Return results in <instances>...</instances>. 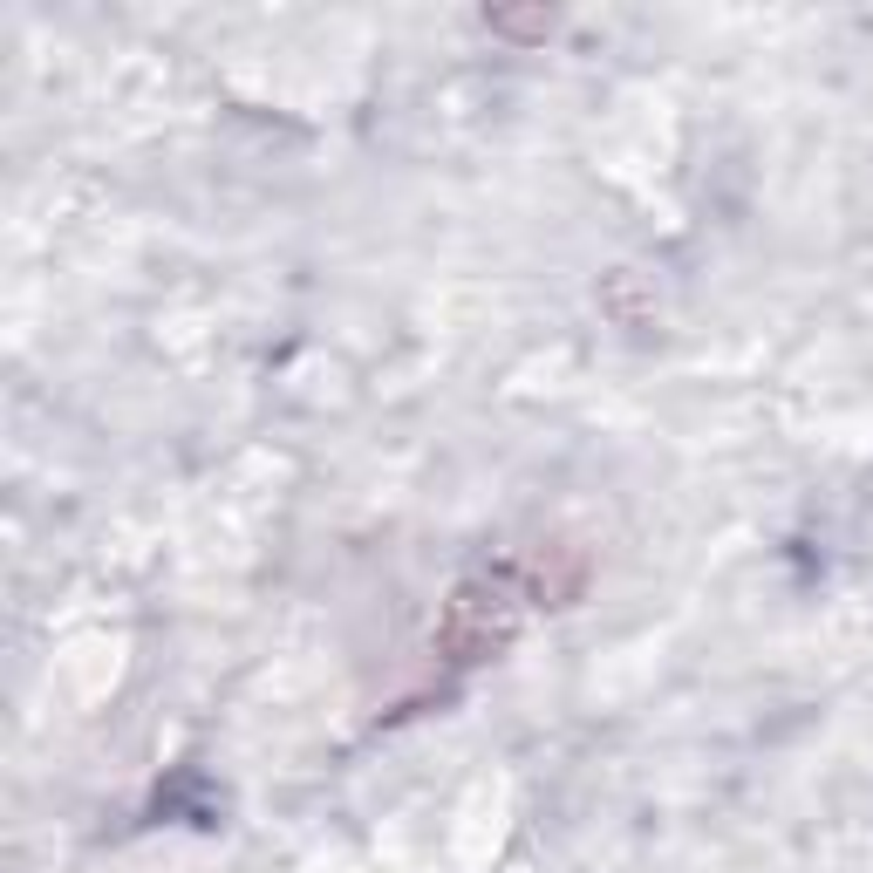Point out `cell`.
Instances as JSON below:
<instances>
[{
	"label": "cell",
	"instance_id": "obj_1",
	"mask_svg": "<svg viewBox=\"0 0 873 873\" xmlns=\"http://www.w3.org/2000/svg\"><path fill=\"white\" fill-rule=\"evenodd\" d=\"M553 21H560V14H526V21H519V14H485V28H498V35H546Z\"/></svg>",
	"mask_w": 873,
	"mask_h": 873
}]
</instances>
